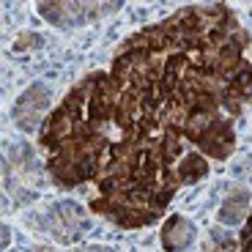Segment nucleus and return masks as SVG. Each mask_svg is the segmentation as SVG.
Segmentation results:
<instances>
[{
  "label": "nucleus",
  "mask_w": 252,
  "mask_h": 252,
  "mask_svg": "<svg viewBox=\"0 0 252 252\" xmlns=\"http://www.w3.org/2000/svg\"><path fill=\"white\" fill-rule=\"evenodd\" d=\"M241 247H244V250H252V211H250V220H247L244 236H241Z\"/></svg>",
  "instance_id": "nucleus-5"
},
{
  "label": "nucleus",
  "mask_w": 252,
  "mask_h": 252,
  "mask_svg": "<svg viewBox=\"0 0 252 252\" xmlns=\"http://www.w3.org/2000/svg\"><path fill=\"white\" fill-rule=\"evenodd\" d=\"M244 217H247V195L244 192H233V195L225 200V206H222L220 222H225V225H236V222H241Z\"/></svg>",
  "instance_id": "nucleus-3"
},
{
  "label": "nucleus",
  "mask_w": 252,
  "mask_h": 252,
  "mask_svg": "<svg viewBox=\"0 0 252 252\" xmlns=\"http://www.w3.org/2000/svg\"><path fill=\"white\" fill-rule=\"evenodd\" d=\"M47 104H50V91H47L44 85H31V88L22 94V99L17 101V107H14V121H17V126L25 129V132H31L33 126L41 121Z\"/></svg>",
  "instance_id": "nucleus-1"
},
{
  "label": "nucleus",
  "mask_w": 252,
  "mask_h": 252,
  "mask_svg": "<svg viewBox=\"0 0 252 252\" xmlns=\"http://www.w3.org/2000/svg\"><path fill=\"white\" fill-rule=\"evenodd\" d=\"M176 173H178V178H181L184 184H192V181H197V178H203L208 173V162L203 157H197V154H192V157H187L181 164H178Z\"/></svg>",
  "instance_id": "nucleus-4"
},
{
  "label": "nucleus",
  "mask_w": 252,
  "mask_h": 252,
  "mask_svg": "<svg viewBox=\"0 0 252 252\" xmlns=\"http://www.w3.org/2000/svg\"><path fill=\"white\" fill-rule=\"evenodd\" d=\"M192 239H195V230H192L189 220H184V217H173V220L162 227L164 250H184V247L192 244Z\"/></svg>",
  "instance_id": "nucleus-2"
}]
</instances>
